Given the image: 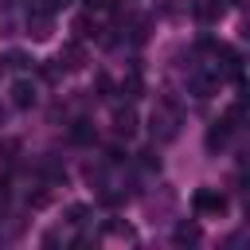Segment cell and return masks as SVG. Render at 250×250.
Here are the masks:
<instances>
[{
	"instance_id": "4",
	"label": "cell",
	"mask_w": 250,
	"mask_h": 250,
	"mask_svg": "<svg viewBox=\"0 0 250 250\" xmlns=\"http://www.w3.org/2000/svg\"><path fill=\"white\" fill-rule=\"evenodd\" d=\"M27 35L39 39V43L51 39V12H47V8H31V12H27Z\"/></svg>"
},
{
	"instance_id": "9",
	"label": "cell",
	"mask_w": 250,
	"mask_h": 250,
	"mask_svg": "<svg viewBox=\"0 0 250 250\" xmlns=\"http://www.w3.org/2000/svg\"><path fill=\"white\" fill-rule=\"evenodd\" d=\"M172 238H176L180 246H188V242H199V223H176Z\"/></svg>"
},
{
	"instance_id": "2",
	"label": "cell",
	"mask_w": 250,
	"mask_h": 250,
	"mask_svg": "<svg viewBox=\"0 0 250 250\" xmlns=\"http://www.w3.org/2000/svg\"><path fill=\"white\" fill-rule=\"evenodd\" d=\"M238 113H242V105H234L223 121H215V125L207 129V152H219V148L230 141V129H234V117H238Z\"/></svg>"
},
{
	"instance_id": "21",
	"label": "cell",
	"mask_w": 250,
	"mask_h": 250,
	"mask_svg": "<svg viewBox=\"0 0 250 250\" xmlns=\"http://www.w3.org/2000/svg\"><path fill=\"white\" fill-rule=\"evenodd\" d=\"M0 74H4V62H0Z\"/></svg>"
},
{
	"instance_id": "18",
	"label": "cell",
	"mask_w": 250,
	"mask_h": 250,
	"mask_svg": "<svg viewBox=\"0 0 250 250\" xmlns=\"http://www.w3.org/2000/svg\"><path fill=\"white\" fill-rule=\"evenodd\" d=\"M66 4H70V0H43V8H47V12H59V8H66Z\"/></svg>"
},
{
	"instance_id": "5",
	"label": "cell",
	"mask_w": 250,
	"mask_h": 250,
	"mask_svg": "<svg viewBox=\"0 0 250 250\" xmlns=\"http://www.w3.org/2000/svg\"><path fill=\"white\" fill-rule=\"evenodd\" d=\"M12 105L16 109H31L35 105V82L31 78H16L12 82Z\"/></svg>"
},
{
	"instance_id": "15",
	"label": "cell",
	"mask_w": 250,
	"mask_h": 250,
	"mask_svg": "<svg viewBox=\"0 0 250 250\" xmlns=\"http://www.w3.org/2000/svg\"><path fill=\"white\" fill-rule=\"evenodd\" d=\"M66 219H70V223H82V219H86V207H82V203L66 207Z\"/></svg>"
},
{
	"instance_id": "1",
	"label": "cell",
	"mask_w": 250,
	"mask_h": 250,
	"mask_svg": "<svg viewBox=\"0 0 250 250\" xmlns=\"http://www.w3.org/2000/svg\"><path fill=\"white\" fill-rule=\"evenodd\" d=\"M180 125H184V113H180V105H176L172 98H160V102L152 105V113H148L152 141H156V145H168V141H176V137H180Z\"/></svg>"
},
{
	"instance_id": "16",
	"label": "cell",
	"mask_w": 250,
	"mask_h": 250,
	"mask_svg": "<svg viewBox=\"0 0 250 250\" xmlns=\"http://www.w3.org/2000/svg\"><path fill=\"white\" fill-rule=\"evenodd\" d=\"M8 66H16V70H23V66H27V55H20V51H12V55H8Z\"/></svg>"
},
{
	"instance_id": "14",
	"label": "cell",
	"mask_w": 250,
	"mask_h": 250,
	"mask_svg": "<svg viewBox=\"0 0 250 250\" xmlns=\"http://www.w3.org/2000/svg\"><path fill=\"white\" fill-rule=\"evenodd\" d=\"M137 156H141V168H148V172H152V168H160V156H156V148H145V152H137Z\"/></svg>"
},
{
	"instance_id": "20",
	"label": "cell",
	"mask_w": 250,
	"mask_h": 250,
	"mask_svg": "<svg viewBox=\"0 0 250 250\" xmlns=\"http://www.w3.org/2000/svg\"><path fill=\"white\" fill-rule=\"evenodd\" d=\"M0 121H4V105H0Z\"/></svg>"
},
{
	"instance_id": "8",
	"label": "cell",
	"mask_w": 250,
	"mask_h": 250,
	"mask_svg": "<svg viewBox=\"0 0 250 250\" xmlns=\"http://www.w3.org/2000/svg\"><path fill=\"white\" fill-rule=\"evenodd\" d=\"M94 137H98V133H94L90 121H74V125H70V141H74V145H94Z\"/></svg>"
},
{
	"instance_id": "17",
	"label": "cell",
	"mask_w": 250,
	"mask_h": 250,
	"mask_svg": "<svg viewBox=\"0 0 250 250\" xmlns=\"http://www.w3.org/2000/svg\"><path fill=\"white\" fill-rule=\"evenodd\" d=\"M8 195H12V184H8V180H0V211H4V203H8Z\"/></svg>"
},
{
	"instance_id": "6",
	"label": "cell",
	"mask_w": 250,
	"mask_h": 250,
	"mask_svg": "<svg viewBox=\"0 0 250 250\" xmlns=\"http://www.w3.org/2000/svg\"><path fill=\"white\" fill-rule=\"evenodd\" d=\"M59 66H62V70H82V66H86V47H82V43H66L62 55H59Z\"/></svg>"
},
{
	"instance_id": "13",
	"label": "cell",
	"mask_w": 250,
	"mask_h": 250,
	"mask_svg": "<svg viewBox=\"0 0 250 250\" xmlns=\"http://www.w3.org/2000/svg\"><path fill=\"white\" fill-rule=\"evenodd\" d=\"M16 152H20V141H0V160H4V164H12Z\"/></svg>"
},
{
	"instance_id": "3",
	"label": "cell",
	"mask_w": 250,
	"mask_h": 250,
	"mask_svg": "<svg viewBox=\"0 0 250 250\" xmlns=\"http://www.w3.org/2000/svg\"><path fill=\"white\" fill-rule=\"evenodd\" d=\"M191 207H195L199 215H223V211H227V195L215 191V188H199V191L191 195Z\"/></svg>"
},
{
	"instance_id": "11",
	"label": "cell",
	"mask_w": 250,
	"mask_h": 250,
	"mask_svg": "<svg viewBox=\"0 0 250 250\" xmlns=\"http://www.w3.org/2000/svg\"><path fill=\"white\" fill-rule=\"evenodd\" d=\"M74 31H78L82 39H90V35H98V23H94L90 16H78V23H74Z\"/></svg>"
},
{
	"instance_id": "7",
	"label": "cell",
	"mask_w": 250,
	"mask_h": 250,
	"mask_svg": "<svg viewBox=\"0 0 250 250\" xmlns=\"http://www.w3.org/2000/svg\"><path fill=\"white\" fill-rule=\"evenodd\" d=\"M113 133H117V137H133V133H137V113H133L129 105L113 109Z\"/></svg>"
},
{
	"instance_id": "12",
	"label": "cell",
	"mask_w": 250,
	"mask_h": 250,
	"mask_svg": "<svg viewBox=\"0 0 250 250\" xmlns=\"http://www.w3.org/2000/svg\"><path fill=\"white\" fill-rule=\"evenodd\" d=\"M121 94H125V98H137V94H141V74H137V70L121 82Z\"/></svg>"
},
{
	"instance_id": "10",
	"label": "cell",
	"mask_w": 250,
	"mask_h": 250,
	"mask_svg": "<svg viewBox=\"0 0 250 250\" xmlns=\"http://www.w3.org/2000/svg\"><path fill=\"white\" fill-rule=\"evenodd\" d=\"M223 8H227V4H219V0H199V4H195V16H199V20H219Z\"/></svg>"
},
{
	"instance_id": "19",
	"label": "cell",
	"mask_w": 250,
	"mask_h": 250,
	"mask_svg": "<svg viewBox=\"0 0 250 250\" xmlns=\"http://www.w3.org/2000/svg\"><path fill=\"white\" fill-rule=\"evenodd\" d=\"M82 4H86L90 12H102V8H105V0H82Z\"/></svg>"
}]
</instances>
